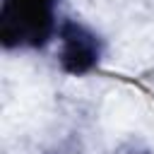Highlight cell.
<instances>
[{
	"label": "cell",
	"mask_w": 154,
	"mask_h": 154,
	"mask_svg": "<svg viewBox=\"0 0 154 154\" xmlns=\"http://www.w3.org/2000/svg\"><path fill=\"white\" fill-rule=\"evenodd\" d=\"M63 0H0V43L29 53L53 46L63 24Z\"/></svg>",
	"instance_id": "obj_1"
},
{
	"label": "cell",
	"mask_w": 154,
	"mask_h": 154,
	"mask_svg": "<svg viewBox=\"0 0 154 154\" xmlns=\"http://www.w3.org/2000/svg\"><path fill=\"white\" fill-rule=\"evenodd\" d=\"M53 46H55L58 67L70 77H87L96 72L106 53L103 36L91 24L75 17L63 19Z\"/></svg>",
	"instance_id": "obj_2"
}]
</instances>
